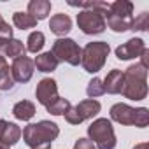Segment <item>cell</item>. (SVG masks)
<instances>
[{
    "label": "cell",
    "mask_w": 149,
    "mask_h": 149,
    "mask_svg": "<svg viewBox=\"0 0 149 149\" xmlns=\"http://www.w3.org/2000/svg\"><path fill=\"white\" fill-rule=\"evenodd\" d=\"M100 109H102V105L98 100L88 98V100L79 102L77 105H70V109L63 116H65V121L68 125H81L86 119H93L100 112Z\"/></svg>",
    "instance_id": "8"
},
{
    "label": "cell",
    "mask_w": 149,
    "mask_h": 149,
    "mask_svg": "<svg viewBox=\"0 0 149 149\" xmlns=\"http://www.w3.org/2000/svg\"><path fill=\"white\" fill-rule=\"evenodd\" d=\"M6 125H7V121H6V119H0V139H2V133H4Z\"/></svg>",
    "instance_id": "29"
},
{
    "label": "cell",
    "mask_w": 149,
    "mask_h": 149,
    "mask_svg": "<svg viewBox=\"0 0 149 149\" xmlns=\"http://www.w3.org/2000/svg\"><path fill=\"white\" fill-rule=\"evenodd\" d=\"M33 60L28 58V56H18L13 60V65H11V76L14 79V83H28L33 76Z\"/></svg>",
    "instance_id": "10"
},
{
    "label": "cell",
    "mask_w": 149,
    "mask_h": 149,
    "mask_svg": "<svg viewBox=\"0 0 149 149\" xmlns=\"http://www.w3.org/2000/svg\"><path fill=\"white\" fill-rule=\"evenodd\" d=\"M49 30H51L54 35H58V37L61 39V37H65V35L72 30V19H70L67 14H63V13L54 14V16L49 19Z\"/></svg>",
    "instance_id": "13"
},
{
    "label": "cell",
    "mask_w": 149,
    "mask_h": 149,
    "mask_svg": "<svg viewBox=\"0 0 149 149\" xmlns=\"http://www.w3.org/2000/svg\"><path fill=\"white\" fill-rule=\"evenodd\" d=\"M44 44H46V37H44V33L42 32H32L30 35H28V39H26V51H30V53H39L42 47H44Z\"/></svg>",
    "instance_id": "22"
},
{
    "label": "cell",
    "mask_w": 149,
    "mask_h": 149,
    "mask_svg": "<svg viewBox=\"0 0 149 149\" xmlns=\"http://www.w3.org/2000/svg\"><path fill=\"white\" fill-rule=\"evenodd\" d=\"M104 81V90L105 93H111V95H119L121 93V88H123V72L119 68H112L107 77L102 79Z\"/></svg>",
    "instance_id": "14"
},
{
    "label": "cell",
    "mask_w": 149,
    "mask_h": 149,
    "mask_svg": "<svg viewBox=\"0 0 149 149\" xmlns=\"http://www.w3.org/2000/svg\"><path fill=\"white\" fill-rule=\"evenodd\" d=\"M35 98L40 105L47 107L49 104H53L56 98H58V86H56V81L51 79V77H44L39 81L37 88H35Z\"/></svg>",
    "instance_id": "11"
},
{
    "label": "cell",
    "mask_w": 149,
    "mask_h": 149,
    "mask_svg": "<svg viewBox=\"0 0 149 149\" xmlns=\"http://www.w3.org/2000/svg\"><path fill=\"white\" fill-rule=\"evenodd\" d=\"M19 139H21V128H19L16 123H9V121H7V125H6V128H4V133H2V139H0V142L11 147L13 144L19 142Z\"/></svg>",
    "instance_id": "19"
},
{
    "label": "cell",
    "mask_w": 149,
    "mask_h": 149,
    "mask_svg": "<svg viewBox=\"0 0 149 149\" xmlns=\"http://www.w3.org/2000/svg\"><path fill=\"white\" fill-rule=\"evenodd\" d=\"M14 84L16 83H14V79L11 76V68L7 65L6 58L0 56V90H2V91H9V90L14 88Z\"/></svg>",
    "instance_id": "18"
},
{
    "label": "cell",
    "mask_w": 149,
    "mask_h": 149,
    "mask_svg": "<svg viewBox=\"0 0 149 149\" xmlns=\"http://www.w3.org/2000/svg\"><path fill=\"white\" fill-rule=\"evenodd\" d=\"M25 51H26V47H25V44H23V40H19V39H9L7 40V44H6V51H4V58L6 56H9V58H18V56H25Z\"/></svg>",
    "instance_id": "21"
},
{
    "label": "cell",
    "mask_w": 149,
    "mask_h": 149,
    "mask_svg": "<svg viewBox=\"0 0 149 149\" xmlns=\"http://www.w3.org/2000/svg\"><path fill=\"white\" fill-rule=\"evenodd\" d=\"M0 149H9V146H6V144H2V142H0Z\"/></svg>",
    "instance_id": "30"
},
{
    "label": "cell",
    "mask_w": 149,
    "mask_h": 149,
    "mask_svg": "<svg viewBox=\"0 0 149 149\" xmlns=\"http://www.w3.org/2000/svg\"><path fill=\"white\" fill-rule=\"evenodd\" d=\"M104 93H105V90H104V81H102L100 77H93V79L88 83V88H86V95H88L91 100H95V98L102 97Z\"/></svg>",
    "instance_id": "24"
},
{
    "label": "cell",
    "mask_w": 149,
    "mask_h": 149,
    "mask_svg": "<svg viewBox=\"0 0 149 149\" xmlns=\"http://www.w3.org/2000/svg\"><path fill=\"white\" fill-rule=\"evenodd\" d=\"M121 95L128 100H144L147 97V68L140 63L130 65L123 72Z\"/></svg>",
    "instance_id": "2"
},
{
    "label": "cell",
    "mask_w": 149,
    "mask_h": 149,
    "mask_svg": "<svg viewBox=\"0 0 149 149\" xmlns=\"http://www.w3.org/2000/svg\"><path fill=\"white\" fill-rule=\"evenodd\" d=\"M149 28V14L144 11V13H140L137 18H133V25H132V30L135 32H146Z\"/></svg>",
    "instance_id": "25"
},
{
    "label": "cell",
    "mask_w": 149,
    "mask_h": 149,
    "mask_svg": "<svg viewBox=\"0 0 149 149\" xmlns=\"http://www.w3.org/2000/svg\"><path fill=\"white\" fill-rule=\"evenodd\" d=\"M88 137L95 144L97 149H114L116 147V133L111 119L98 118L88 126Z\"/></svg>",
    "instance_id": "6"
},
{
    "label": "cell",
    "mask_w": 149,
    "mask_h": 149,
    "mask_svg": "<svg viewBox=\"0 0 149 149\" xmlns=\"http://www.w3.org/2000/svg\"><path fill=\"white\" fill-rule=\"evenodd\" d=\"M105 26H109L116 33H123L132 30L133 25V4L128 0H116L109 4V11L105 13Z\"/></svg>",
    "instance_id": "3"
},
{
    "label": "cell",
    "mask_w": 149,
    "mask_h": 149,
    "mask_svg": "<svg viewBox=\"0 0 149 149\" xmlns=\"http://www.w3.org/2000/svg\"><path fill=\"white\" fill-rule=\"evenodd\" d=\"M133 149H149V144L147 142H140V144H135Z\"/></svg>",
    "instance_id": "28"
},
{
    "label": "cell",
    "mask_w": 149,
    "mask_h": 149,
    "mask_svg": "<svg viewBox=\"0 0 149 149\" xmlns=\"http://www.w3.org/2000/svg\"><path fill=\"white\" fill-rule=\"evenodd\" d=\"M70 102L67 100V98H61V97H58L53 104H49L47 107H46V111L49 112V114H53V116H63L68 109H70Z\"/></svg>",
    "instance_id": "23"
},
{
    "label": "cell",
    "mask_w": 149,
    "mask_h": 149,
    "mask_svg": "<svg viewBox=\"0 0 149 149\" xmlns=\"http://www.w3.org/2000/svg\"><path fill=\"white\" fill-rule=\"evenodd\" d=\"M109 53H111L109 42H104V40L88 42L81 49V65H83V68L90 74L100 72L104 68L105 61H107Z\"/></svg>",
    "instance_id": "4"
},
{
    "label": "cell",
    "mask_w": 149,
    "mask_h": 149,
    "mask_svg": "<svg viewBox=\"0 0 149 149\" xmlns=\"http://www.w3.org/2000/svg\"><path fill=\"white\" fill-rule=\"evenodd\" d=\"M77 26L86 35H98L105 26V14L100 11H81L77 14Z\"/></svg>",
    "instance_id": "9"
},
{
    "label": "cell",
    "mask_w": 149,
    "mask_h": 149,
    "mask_svg": "<svg viewBox=\"0 0 149 149\" xmlns=\"http://www.w3.org/2000/svg\"><path fill=\"white\" fill-rule=\"evenodd\" d=\"M13 23L19 30H28V28H35L37 26V19L33 16H30L28 13H21V11L13 14Z\"/></svg>",
    "instance_id": "20"
},
{
    "label": "cell",
    "mask_w": 149,
    "mask_h": 149,
    "mask_svg": "<svg viewBox=\"0 0 149 149\" xmlns=\"http://www.w3.org/2000/svg\"><path fill=\"white\" fill-rule=\"evenodd\" d=\"M58 63H60V61L53 56L51 51L40 53V54H37V58L33 60V65L37 67V70H39V72H44V74L54 72V70L58 68Z\"/></svg>",
    "instance_id": "15"
},
{
    "label": "cell",
    "mask_w": 149,
    "mask_h": 149,
    "mask_svg": "<svg viewBox=\"0 0 149 149\" xmlns=\"http://www.w3.org/2000/svg\"><path fill=\"white\" fill-rule=\"evenodd\" d=\"M74 149H97V147H95V144H93L90 139L81 137V139L76 140V144H74Z\"/></svg>",
    "instance_id": "27"
},
{
    "label": "cell",
    "mask_w": 149,
    "mask_h": 149,
    "mask_svg": "<svg viewBox=\"0 0 149 149\" xmlns=\"http://www.w3.org/2000/svg\"><path fill=\"white\" fill-rule=\"evenodd\" d=\"M51 13V2L49 0H30L28 4V14L33 16L37 21H42Z\"/></svg>",
    "instance_id": "16"
},
{
    "label": "cell",
    "mask_w": 149,
    "mask_h": 149,
    "mask_svg": "<svg viewBox=\"0 0 149 149\" xmlns=\"http://www.w3.org/2000/svg\"><path fill=\"white\" fill-rule=\"evenodd\" d=\"M23 140L30 149H51L53 140L60 135V128L56 123L42 119L39 123H30L21 130Z\"/></svg>",
    "instance_id": "1"
},
{
    "label": "cell",
    "mask_w": 149,
    "mask_h": 149,
    "mask_svg": "<svg viewBox=\"0 0 149 149\" xmlns=\"http://www.w3.org/2000/svg\"><path fill=\"white\" fill-rule=\"evenodd\" d=\"M13 114L19 121H30L35 116V105L30 100H21L13 107Z\"/></svg>",
    "instance_id": "17"
},
{
    "label": "cell",
    "mask_w": 149,
    "mask_h": 149,
    "mask_svg": "<svg viewBox=\"0 0 149 149\" xmlns=\"http://www.w3.org/2000/svg\"><path fill=\"white\" fill-rule=\"evenodd\" d=\"M111 119L126 125V126H137V128H146L149 125V111L146 107H130L126 104H114L109 111Z\"/></svg>",
    "instance_id": "5"
},
{
    "label": "cell",
    "mask_w": 149,
    "mask_h": 149,
    "mask_svg": "<svg viewBox=\"0 0 149 149\" xmlns=\"http://www.w3.org/2000/svg\"><path fill=\"white\" fill-rule=\"evenodd\" d=\"M51 53L58 61H65V63H68L72 67L81 63V47L74 39H68V37L56 39L53 42Z\"/></svg>",
    "instance_id": "7"
},
{
    "label": "cell",
    "mask_w": 149,
    "mask_h": 149,
    "mask_svg": "<svg viewBox=\"0 0 149 149\" xmlns=\"http://www.w3.org/2000/svg\"><path fill=\"white\" fill-rule=\"evenodd\" d=\"M0 39H13V28L0 14Z\"/></svg>",
    "instance_id": "26"
},
{
    "label": "cell",
    "mask_w": 149,
    "mask_h": 149,
    "mask_svg": "<svg viewBox=\"0 0 149 149\" xmlns=\"http://www.w3.org/2000/svg\"><path fill=\"white\" fill-rule=\"evenodd\" d=\"M146 42L140 37H133L130 40H126L125 44L116 47V58L118 60H133V58H140L142 53L146 51Z\"/></svg>",
    "instance_id": "12"
}]
</instances>
